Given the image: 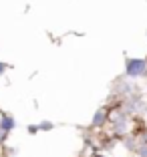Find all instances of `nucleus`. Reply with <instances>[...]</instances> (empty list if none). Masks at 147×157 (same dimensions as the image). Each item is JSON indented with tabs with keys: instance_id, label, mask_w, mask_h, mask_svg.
<instances>
[{
	"instance_id": "1",
	"label": "nucleus",
	"mask_w": 147,
	"mask_h": 157,
	"mask_svg": "<svg viewBox=\"0 0 147 157\" xmlns=\"http://www.w3.org/2000/svg\"><path fill=\"white\" fill-rule=\"evenodd\" d=\"M147 75V59H125V77L139 78Z\"/></svg>"
},
{
	"instance_id": "2",
	"label": "nucleus",
	"mask_w": 147,
	"mask_h": 157,
	"mask_svg": "<svg viewBox=\"0 0 147 157\" xmlns=\"http://www.w3.org/2000/svg\"><path fill=\"white\" fill-rule=\"evenodd\" d=\"M123 109L129 113V115H133V113H141L145 111V101H143L141 95H137V93H133V95H129V97H125V105Z\"/></svg>"
},
{
	"instance_id": "3",
	"label": "nucleus",
	"mask_w": 147,
	"mask_h": 157,
	"mask_svg": "<svg viewBox=\"0 0 147 157\" xmlns=\"http://www.w3.org/2000/svg\"><path fill=\"white\" fill-rule=\"evenodd\" d=\"M109 119H111V111L107 109V107H101V109H97V111H95L91 125L95 127V129H101V127H105V125L109 123Z\"/></svg>"
},
{
	"instance_id": "4",
	"label": "nucleus",
	"mask_w": 147,
	"mask_h": 157,
	"mask_svg": "<svg viewBox=\"0 0 147 157\" xmlns=\"http://www.w3.org/2000/svg\"><path fill=\"white\" fill-rule=\"evenodd\" d=\"M135 93V87L131 83H129L127 78H121V81H117V85H115V95L117 97H129V95H133Z\"/></svg>"
},
{
	"instance_id": "5",
	"label": "nucleus",
	"mask_w": 147,
	"mask_h": 157,
	"mask_svg": "<svg viewBox=\"0 0 147 157\" xmlns=\"http://www.w3.org/2000/svg\"><path fill=\"white\" fill-rule=\"evenodd\" d=\"M16 129V119L8 113H0V131L4 133H10V131Z\"/></svg>"
},
{
	"instance_id": "6",
	"label": "nucleus",
	"mask_w": 147,
	"mask_h": 157,
	"mask_svg": "<svg viewBox=\"0 0 147 157\" xmlns=\"http://www.w3.org/2000/svg\"><path fill=\"white\" fill-rule=\"evenodd\" d=\"M137 153L139 157H147V141H139V145H137Z\"/></svg>"
},
{
	"instance_id": "7",
	"label": "nucleus",
	"mask_w": 147,
	"mask_h": 157,
	"mask_svg": "<svg viewBox=\"0 0 147 157\" xmlns=\"http://www.w3.org/2000/svg\"><path fill=\"white\" fill-rule=\"evenodd\" d=\"M38 127H41V131H52L55 129V123H52V121H41V123H38Z\"/></svg>"
},
{
	"instance_id": "8",
	"label": "nucleus",
	"mask_w": 147,
	"mask_h": 157,
	"mask_svg": "<svg viewBox=\"0 0 147 157\" xmlns=\"http://www.w3.org/2000/svg\"><path fill=\"white\" fill-rule=\"evenodd\" d=\"M26 131H28L30 135H37L38 131H41V127H38V125H28V127H26Z\"/></svg>"
},
{
	"instance_id": "9",
	"label": "nucleus",
	"mask_w": 147,
	"mask_h": 157,
	"mask_svg": "<svg viewBox=\"0 0 147 157\" xmlns=\"http://www.w3.org/2000/svg\"><path fill=\"white\" fill-rule=\"evenodd\" d=\"M6 71H8V65H6V63H2V60H0V77H2V75H4Z\"/></svg>"
}]
</instances>
